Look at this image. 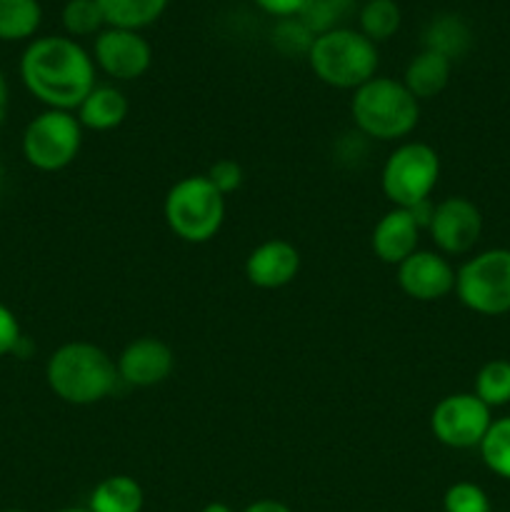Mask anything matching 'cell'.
Wrapping results in <instances>:
<instances>
[{"label":"cell","mask_w":510,"mask_h":512,"mask_svg":"<svg viewBox=\"0 0 510 512\" xmlns=\"http://www.w3.org/2000/svg\"><path fill=\"white\" fill-rule=\"evenodd\" d=\"M105 15L100 10L98 0H68L63 8V28L73 38H85V35H98L103 30Z\"/></svg>","instance_id":"25"},{"label":"cell","mask_w":510,"mask_h":512,"mask_svg":"<svg viewBox=\"0 0 510 512\" xmlns=\"http://www.w3.org/2000/svg\"><path fill=\"white\" fill-rule=\"evenodd\" d=\"M20 78L48 110H78L95 88V60L63 35L33 40L20 58Z\"/></svg>","instance_id":"1"},{"label":"cell","mask_w":510,"mask_h":512,"mask_svg":"<svg viewBox=\"0 0 510 512\" xmlns=\"http://www.w3.org/2000/svg\"><path fill=\"white\" fill-rule=\"evenodd\" d=\"M445 512H490V500L475 483L450 485L443 498Z\"/></svg>","instance_id":"28"},{"label":"cell","mask_w":510,"mask_h":512,"mask_svg":"<svg viewBox=\"0 0 510 512\" xmlns=\"http://www.w3.org/2000/svg\"><path fill=\"white\" fill-rule=\"evenodd\" d=\"M450 60L433 50H420L405 68L403 85L413 93L415 100H430L445 90L450 80Z\"/></svg>","instance_id":"17"},{"label":"cell","mask_w":510,"mask_h":512,"mask_svg":"<svg viewBox=\"0 0 510 512\" xmlns=\"http://www.w3.org/2000/svg\"><path fill=\"white\" fill-rule=\"evenodd\" d=\"M93 60L110 78L135 80L148 73L153 63V50L138 30L105 28L95 35Z\"/></svg>","instance_id":"10"},{"label":"cell","mask_w":510,"mask_h":512,"mask_svg":"<svg viewBox=\"0 0 510 512\" xmlns=\"http://www.w3.org/2000/svg\"><path fill=\"white\" fill-rule=\"evenodd\" d=\"M355 0H313L303 13L298 15L313 35H323L328 30L340 28V20L350 13Z\"/></svg>","instance_id":"26"},{"label":"cell","mask_w":510,"mask_h":512,"mask_svg":"<svg viewBox=\"0 0 510 512\" xmlns=\"http://www.w3.org/2000/svg\"><path fill=\"white\" fill-rule=\"evenodd\" d=\"M3 512H25V510H3Z\"/></svg>","instance_id":"36"},{"label":"cell","mask_w":510,"mask_h":512,"mask_svg":"<svg viewBox=\"0 0 510 512\" xmlns=\"http://www.w3.org/2000/svg\"><path fill=\"white\" fill-rule=\"evenodd\" d=\"M83 125L68 110H45L35 115L23 133V155L43 173L63 170L78 158Z\"/></svg>","instance_id":"8"},{"label":"cell","mask_w":510,"mask_h":512,"mask_svg":"<svg viewBox=\"0 0 510 512\" xmlns=\"http://www.w3.org/2000/svg\"><path fill=\"white\" fill-rule=\"evenodd\" d=\"M300 270V253L288 240H265L245 260V275L255 288L278 290L293 283Z\"/></svg>","instance_id":"14"},{"label":"cell","mask_w":510,"mask_h":512,"mask_svg":"<svg viewBox=\"0 0 510 512\" xmlns=\"http://www.w3.org/2000/svg\"><path fill=\"white\" fill-rule=\"evenodd\" d=\"M470 43H473V33H470L468 23L458 15H438L435 20H430L423 33L425 50L440 53L450 63L468 53Z\"/></svg>","instance_id":"19"},{"label":"cell","mask_w":510,"mask_h":512,"mask_svg":"<svg viewBox=\"0 0 510 512\" xmlns=\"http://www.w3.org/2000/svg\"><path fill=\"white\" fill-rule=\"evenodd\" d=\"M455 293L473 313H510V250L495 248L470 258L455 273Z\"/></svg>","instance_id":"7"},{"label":"cell","mask_w":510,"mask_h":512,"mask_svg":"<svg viewBox=\"0 0 510 512\" xmlns=\"http://www.w3.org/2000/svg\"><path fill=\"white\" fill-rule=\"evenodd\" d=\"M8 118V80H5L3 68H0V125Z\"/></svg>","instance_id":"33"},{"label":"cell","mask_w":510,"mask_h":512,"mask_svg":"<svg viewBox=\"0 0 510 512\" xmlns=\"http://www.w3.org/2000/svg\"><path fill=\"white\" fill-rule=\"evenodd\" d=\"M440 175V158L428 143H403L383 165V193L395 208H415L430 200Z\"/></svg>","instance_id":"6"},{"label":"cell","mask_w":510,"mask_h":512,"mask_svg":"<svg viewBox=\"0 0 510 512\" xmlns=\"http://www.w3.org/2000/svg\"><path fill=\"white\" fill-rule=\"evenodd\" d=\"M50 390L70 405H93L118 385V365L93 343L60 345L45 368Z\"/></svg>","instance_id":"2"},{"label":"cell","mask_w":510,"mask_h":512,"mask_svg":"<svg viewBox=\"0 0 510 512\" xmlns=\"http://www.w3.org/2000/svg\"><path fill=\"white\" fill-rule=\"evenodd\" d=\"M360 33L373 43L388 40L400 28V8L395 0H368L358 13Z\"/></svg>","instance_id":"22"},{"label":"cell","mask_w":510,"mask_h":512,"mask_svg":"<svg viewBox=\"0 0 510 512\" xmlns=\"http://www.w3.org/2000/svg\"><path fill=\"white\" fill-rule=\"evenodd\" d=\"M475 398L483 400L488 408H500L510 403V363L508 360H490L480 368L475 378Z\"/></svg>","instance_id":"23"},{"label":"cell","mask_w":510,"mask_h":512,"mask_svg":"<svg viewBox=\"0 0 510 512\" xmlns=\"http://www.w3.org/2000/svg\"><path fill=\"white\" fill-rule=\"evenodd\" d=\"M420 225L413 213L405 208H395L378 220L373 230V250L383 263L400 265L418 250Z\"/></svg>","instance_id":"15"},{"label":"cell","mask_w":510,"mask_h":512,"mask_svg":"<svg viewBox=\"0 0 510 512\" xmlns=\"http://www.w3.org/2000/svg\"><path fill=\"white\" fill-rule=\"evenodd\" d=\"M350 113L360 135L388 143L413 133L420 118V105L400 80L375 75L355 90Z\"/></svg>","instance_id":"3"},{"label":"cell","mask_w":510,"mask_h":512,"mask_svg":"<svg viewBox=\"0 0 510 512\" xmlns=\"http://www.w3.org/2000/svg\"><path fill=\"white\" fill-rule=\"evenodd\" d=\"M108 28H148L168 8V0H98Z\"/></svg>","instance_id":"20"},{"label":"cell","mask_w":510,"mask_h":512,"mask_svg":"<svg viewBox=\"0 0 510 512\" xmlns=\"http://www.w3.org/2000/svg\"><path fill=\"white\" fill-rule=\"evenodd\" d=\"M483 463L500 478L510 480V418H500L490 423L483 443H480Z\"/></svg>","instance_id":"24"},{"label":"cell","mask_w":510,"mask_h":512,"mask_svg":"<svg viewBox=\"0 0 510 512\" xmlns=\"http://www.w3.org/2000/svg\"><path fill=\"white\" fill-rule=\"evenodd\" d=\"M173 350L158 338H138L120 353L118 378L133 388H153L173 373Z\"/></svg>","instance_id":"13"},{"label":"cell","mask_w":510,"mask_h":512,"mask_svg":"<svg viewBox=\"0 0 510 512\" xmlns=\"http://www.w3.org/2000/svg\"><path fill=\"white\" fill-rule=\"evenodd\" d=\"M243 512H293L285 503L280 500H258V503L248 505Z\"/></svg>","instance_id":"32"},{"label":"cell","mask_w":510,"mask_h":512,"mask_svg":"<svg viewBox=\"0 0 510 512\" xmlns=\"http://www.w3.org/2000/svg\"><path fill=\"white\" fill-rule=\"evenodd\" d=\"M308 63L325 85L343 90H358L375 78L378 70V48L360 30L335 28L315 35L310 45Z\"/></svg>","instance_id":"4"},{"label":"cell","mask_w":510,"mask_h":512,"mask_svg":"<svg viewBox=\"0 0 510 512\" xmlns=\"http://www.w3.org/2000/svg\"><path fill=\"white\" fill-rule=\"evenodd\" d=\"M315 35L300 18H283L273 30V43L285 55H308Z\"/></svg>","instance_id":"27"},{"label":"cell","mask_w":510,"mask_h":512,"mask_svg":"<svg viewBox=\"0 0 510 512\" xmlns=\"http://www.w3.org/2000/svg\"><path fill=\"white\" fill-rule=\"evenodd\" d=\"M143 488L128 475H113L95 485L90 493V512H140L143 510Z\"/></svg>","instance_id":"18"},{"label":"cell","mask_w":510,"mask_h":512,"mask_svg":"<svg viewBox=\"0 0 510 512\" xmlns=\"http://www.w3.org/2000/svg\"><path fill=\"white\" fill-rule=\"evenodd\" d=\"M203 512H233V510H230L225 503H210V505H205Z\"/></svg>","instance_id":"34"},{"label":"cell","mask_w":510,"mask_h":512,"mask_svg":"<svg viewBox=\"0 0 510 512\" xmlns=\"http://www.w3.org/2000/svg\"><path fill=\"white\" fill-rule=\"evenodd\" d=\"M165 223L185 243H208L225 220V195L208 175H188L165 195Z\"/></svg>","instance_id":"5"},{"label":"cell","mask_w":510,"mask_h":512,"mask_svg":"<svg viewBox=\"0 0 510 512\" xmlns=\"http://www.w3.org/2000/svg\"><path fill=\"white\" fill-rule=\"evenodd\" d=\"M398 283L408 298L433 303L455 290V270L448 260L430 250H415L398 265Z\"/></svg>","instance_id":"12"},{"label":"cell","mask_w":510,"mask_h":512,"mask_svg":"<svg viewBox=\"0 0 510 512\" xmlns=\"http://www.w3.org/2000/svg\"><path fill=\"white\" fill-rule=\"evenodd\" d=\"M128 118V98L113 85H95L78 108V123L90 130H113Z\"/></svg>","instance_id":"16"},{"label":"cell","mask_w":510,"mask_h":512,"mask_svg":"<svg viewBox=\"0 0 510 512\" xmlns=\"http://www.w3.org/2000/svg\"><path fill=\"white\" fill-rule=\"evenodd\" d=\"M313 0H255L258 8H263L265 13L275 15V18H298Z\"/></svg>","instance_id":"31"},{"label":"cell","mask_w":510,"mask_h":512,"mask_svg":"<svg viewBox=\"0 0 510 512\" xmlns=\"http://www.w3.org/2000/svg\"><path fill=\"white\" fill-rule=\"evenodd\" d=\"M428 233L443 253L463 255L480 240L483 215L468 198H445L433 208Z\"/></svg>","instance_id":"11"},{"label":"cell","mask_w":510,"mask_h":512,"mask_svg":"<svg viewBox=\"0 0 510 512\" xmlns=\"http://www.w3.org/2000/svg\"><path fill=\"white\" fill-rule=\"evenodd\" d=\"M208 180L220 190V193L230 195L243 185V168H240L235 160L223 158L208 170Z\"/></svg>","instance_id":"29"},{"label":"cell","mask_w":510,"mask_h":512,"mask_svg":"<svg viewBox=\"0 0 510 512\" xmlns=\"http://www.w3.org/2000/svg\"><path fill=\"white\" fill-rule=\"evenodd\" d=\"M0 178H3V175H0Z\"/></svg>","instance_id":"37"},{"label":"cell","mask_w":510,"mask_h":512,"mask_svg":"<svg viewBox=\"0 0 510 512\" xmlns=\"http://www.w3.org/2000/svg\"><path fill=\"white\" fill-rule=\"evenodd\" d=\"M58 512H90V510H83V508H65V510H58Z\"/></svg>","instance_id":"35"},{"label":"cell","mask_w":510,"mask_h":512,"mask_svg":"<svg viewBox=\"0 0 510 512\" xmlns=\"http://www.w3.org/2000/svg\"><path fill=\"white\" fill-rule=\"evenodd\" d=\"M43 20L38 0H0V40L15 43L35 35Z\"/></svg>","instance_id":"21"},{"label":"cell","mask_w":510,"mask_h":512,"mask_svg":"<svg viewBox=\"0 0 510 512\" xmlns=\"http://www.w3.org/2000/svg\"><path fill=\"white\" fill-rule=\"evenodd\" d=\"M490 408L475 393H455L440 400L430 415L433 435L455 450L480 448L490 428Z\"/></svg>","instance_id":"9"},{"label":"cell","mask_w":510,"mask_h":512,"mask_svg":"<svg viewBox=\"0 0 510 512\" xmlns=\"http://www.w3.org/2000/svg\"><path fill=\"white\" fill-rule=\"evenodd\" d=\"M20 340H23V333H20L18 318L13 315V310L0 303V358L15 353Z\"/></svg>","instance_id":"30"}]
</instances>
